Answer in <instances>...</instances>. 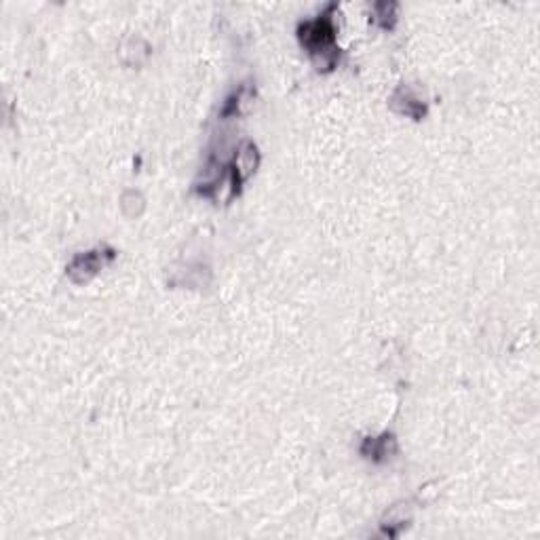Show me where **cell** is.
Instances as JSON below:
<instances>
[{"label": "cell", "instance_id": "1", "mask_svg": "<svg viewBox=\"0 0 540 540\" xmlns=\"http://www.w3.org/2000/svg\"><path fill=\"white\" fill-rule=\"evenodd\" d=\"M101 266H103V256H99L97 251H89V253H84V256L74 258L72 264H70V268H68V272H70V277L76 279V281H87V279H91Z\"/></svg>", "mask_w": 540, "mask_h": 540}, {"label": "cell", "instance_id": "2", "mask_svg": "<svg viewBox=\"0 0 540 540\" xmlns=\"http://www.w3.org/2000/svg\"><path fill=\"white\" fill-rule=\"evenodd\" d=\"M258 165V150L253 144H243L241 152L237 154V169H234V177L237 180H245L251 171H256Z\"/></svg>", "mask_w": 540, "mask_h": 540}, {"label": "cell", "instance_id": "3", "mask_svg": "<svg viewBox=\"0 0 540 540\" xmlns=\"http://www.w3.org/2000/svg\"><path fill=\"white\" fill-rule=\"evenodd\" d=\"M374 8H376V17H378V21H382V25H391V21H395L397 4L382 2V4H376Z\"/></svg>", "mask_w": 540, "mask_h": 540}]
</instances>
